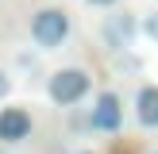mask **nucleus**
Returning a JSON list of instances; mask_svg holds the SVG:
<instances>
[{
  "label": "nucleus",
  "instance_id": "nucleus-3",
  "mask_svg": "<svg viewBox=\"0 0 158 154\" xmlns=\"http://www.w3.org/2000/svg\"><path fill=\"white\" fill-rule=\"evenodd\" d=\"M89 131H97V135H120L123 131V100H120V92H112V89L97 92V100L89 108Z\"/></svg>",
  "mask_w": 158,
  "mask_h": 154
},
{
  "label": "nucleus",
  "instance_id": "nucleus-5",
  "mask_svg": "<svg viewBox=\"0 0 158 154\" xmlns=\"http://www.w3.org/2000/svg\"><path fill=\"white\" fill-rule=\"evenodd\" d=\"M135 35H139L135 12H112V15H104V23H100V43H104L112 54H123L131 43H135Z\"/></svg>",
  "mask_w": 158,
  "mask_h": 154
},
{
  "label": "nucleus",
  "instance_id": "nucleus-2",
  "mask_svg": "<svg viewBox=\"0 0 158 154\" xmlns=\"http://www.w3.org/2000/svg\"><path fill=\"white\" fill-rule=\"evenodd\" d=\"M69 38V15L66 8H39L31 15V43L39 50H58Z\"/></svg>",
  "mask_w": 158,
  "mask_h": 154
},
{
  "label": "nucleus",
  "instance_id": "nucleus-7",
  "mask_svg": "<svg viewBox=\"0 0 158 154\" xmlns=\"http://www.w3.org/2000/svg\"><path fill=\"white\" fill-rule=\"evenodd\" d=\"M139 31H143L151 43H158V8H154V12H147L143 19H139Z\"/></svg>",
  "mask_w": 158,
  "mask_h": 154
},
{
  "label": "nucleus",
  "instance_id": "nucleus-6",
  "mask_svg": "<svg viewBox=\"0 0 158 154\" xmlns=\"http://www.w3.org/2000/svg\"><path fill=\"white\" fill-rule=\"evenodd\" d=\"M131 112H135V123L143 131H158V85H139Z\"/></svg>",
  "mask_w": 158,
  "mask_h": 154
},
{
  "label": "nucleus",
  "instance_id": "nucleus-9",
  "mask_svg": "<svg viewBox=\"0 0 158 154\" xmlns=\"http://www.w3.org/2000/svg\"><path fill=\"white\" fill-rule=\"evenodd\" d=\"M85 4H97V8H116L120 0H85Z\"/></svg>",
  "mask_w": 158,
  "mask_h": 154
},
{
  "label": "nucleus",
  "instance_id": "nucleus-10",
  "mask_svg": "<svg viewBox=\"0 0 158 154\" xmlns=\"http://www.w3.org/2000/svg\"><path fill=\"white\" fill-rule=\"evenodd\" d=\"M73 154H93V150H73Z\"/></svg>",
  "mask_w": 158,
  "mask_h": 154
},
{
  "label": "nucleus",
  "instance_id": "nucleus-11",
  "mask_svg": "<svg viewBox=\"0 0 158 154\" xmlns=\"http://www.w3.org/2000/svg\"><path fill=\"white\" fill-rule=\"evenodd\" d=\"M151 154H158V150H151Z\"/></svg>",
  "mask_w": 158,
  "mask_h": 154
},
{
  "label": "nucleus",
  "instance_id": "nucleus-1",
  "mask_svg": "<svg viewBox=\"0 0 158 154\" xmlns=\"http://www.w3.org/2000/svg\"><path fill=\"white\" fill-rule=\"evenodd\" d=\"M93 92V73L85 66H62L46 77V100L58 108H77Z\"/></svg>",
  "mask_w": 158,
  "mask_h": 154
},
{
  "label": "nucleus",
  "instance_id": "nucleus-8",
  "mask_svg": "<svg viewBox=\"0 0 158 154\" xmlns=\"http://www.w3.org/2000/svg\"><path fill=\"white\" fill-rule=\"evenodd\" d=\"M8 92H12V73L0 66V100H8Z\"/></svg>",
  "mask_w": 158,
  "mask_h": 154
},
{
  "label": "nucleus",
  "instance_id": "nucleus-4",
  "mask_svg": "<svg viewBox=\"0 0 158 154\" xmlns=\"http://www.w3.org/2000/svg\"><path fill=\"white\" fill-rule=\"evenodd\" d=\"M35 135V116L27 104H4L0 108V143L4 146H19Z\"/></svg>",
  "mask_w": 158,
  "mask_h": 154
}]
</instances>
